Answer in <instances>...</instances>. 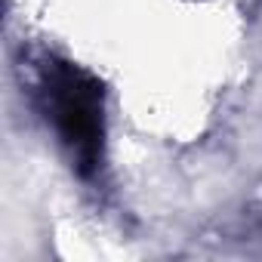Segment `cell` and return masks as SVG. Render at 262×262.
<instances>
[{
  "instance_id": "cell-1",
  "label": "cell",
  "mask_w": 262,
  "mask_h": 262,
  "mask_svg": "<svg viewBox=\"0 0 262 262\" xmlns=\"http://www.w3.org/2000/svg\"><path fill=\"white\" fill-rule=\"evenodd\" d=\"M40 96L56 133L68 145L80 176H93L102 161L105 142V93L102 83L62 59H50L40 71Z\"/></svg>"
}]
</instances>
